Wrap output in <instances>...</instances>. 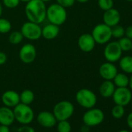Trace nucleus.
<instances>
[{
    "label": "nucleus",
    "instance_id": "obj_1",
    "mask_svg": "<svg viewBox=\"0 0 132 132\" xmlns=\"http://www.w3.org/2000/svg\"><path fill=\"white\" fill-rule=\"evenodd\" d=\"M47 7L41 0H30L25 7L26 16L29 21L40 24L46 19Z\"/></svg>",
    "mask_w": 132,
    "mask_h": 132
},
{
    "label": "nucleus",
    "instance_id": "obj_2",
    "mask_svg": "<svg viewBox=\"0 0 132 132\" xmlns=\"http://www.w3.org/2000/svg\"><path fill=\"white\" fill-rule=\"evenodd\" d=\"M46 18L50 23L61 26L67 20V11L57 3H53L47 8Z\"/></svg>",
    "mask_w": 132,
    "mask_h": 132
},
{
    "label": "nucleus",
    "instance_id": "obj_3",
    "mask_svg": "<svg viewBox=\"0 0 132 132\" xmlns=\"http://www.w3.org/2000/svg\"><path fill=\"white\" fill-rule=\"evenodd\" d=\"M75 111L74 105L68 101L62 100L57 103L53 108V114L57 121L69 120L73 115Z\"/></svg>",
    "mask_w": 132,
    "mask_h": 132
},
{
    "label": "nucleus",
    "instance_id": "obj_4",
    "mask_svg": "<svg viewBox=\"0 0 132 132\" xmlns=\"http://www.w3.org/2000/svg\"><path fill=\"white\" fill-rule=\"evenodd\" d=\"M15 120L21 124H30L34 118V112L30 105L20 103L13 107Z\"/></svg>",
    "mask_w": 132,
    "mask_h": 132
},
{
    "label": "nucleus",
    "instance_id": "obj_5",
    "mask_svg": "<svg viewBox=\"0 0 132 132\" xmlns=\"http://www.w3.org/2000/svg\"><path fill=\"white\" fill-rule=\"evenodd\" d=\"M76 102L79 106L86 109H90L96 106L97 103L96 95L89 89H81L76 94Z\"/></svg>",
    "mask_w": 132,
    "mask_h": 132
},
{
    "label": "nucleus",
    "instance_id": "obj_6",
    "mask_svg": "<svg viewBox=\"0 0 132 132\" xmlns=\"http://www.w3.org/2000/svg\"><path fill=\"white\" fill-rule=\"evenodd\" d=\"M92 36L98 44H105L110 42L112 38L111 27L105 23H99L94 27L92 31Z\"/></svg>",
    "mask_w": 132,
    "mask_h": 132
},
{
    "label": "nucleus",
    "instance_id": "obj_7",
    "mask_svg": "<svg viewBox=\"0 0 132 132\" xmlns=\"http://www.w3.org/2000/svg\"><path fill=\"white\" fill-rule=\"evenodd\" d=\"M105 118L104 113L99 108H90L82 116V121L85 125L90 127H95L101 124Z\"/></svg>",
    "mask_w": 132,
    "mask_h": 132
},
{
    "label": "nucleus",
    "instance_id": "obj_8",
    "mask_svg": "<svg viewBox=\"0 0 132 132\" xmlns=\"http://www.w3.org/2000/svg\"><path fill=\"white\" fill-rule=\"evenodd\" d=\"M41 30L40 24L28 20L22 25L20 32L24 38L30 40H37L41 37Z\"/></svg>",
    "mask_w": 132,
    "mask_h": 132
},
{
    "label": "nucleus",
    "instance_id": "obj_9",
    "mask_svg": "<svg viewBox=\"0 0 132 132\" xmlns=\"http://www.w3.org/2000/svg\"><path fill=\"white\" fill-rule=\"evenodd\" d=\"M122 50L117 41L108 42L104 48L103 55L106 60L109 62L114 63L120 60L122 57Z\"/></svg>",
    "mask_w": 132,
    "mask_h": 132
},
{
    "label": "nucleus",
    "instance_id": "obj_10",
    "mask_svg": "<svg viewBox=\"0 0 132 132\" xmlns=\"http://www.w3.org/2000/svg\"><path fill=\"white\" fill-rule=\"evenodd\" d=\"M112 98L115 104L125 106L130 103L132 100V93L127 87H117Z\"/></svg>",
    "mask_w": 132,
    "mask_h": 132
},
{
    "label": "nucleus",
    "instance_id": "obj_11",
    "mask_svg": "<svg viewBox=\"0 0 132 132\" xmlns=\"http://www.w3.org/2000/svg\"><path fill=\"white\" fill-rule=\"evenodd\" d=\"M19 57L24 64L32 63L37 57L36 47L31 44H26L23 45L19 52Z\"/></svg>",
    "mask_w": 132,
    "mask_h": 132
},
{
    "label": "nucleus",
    "instance_id": "obj_12",
    "mask_svg": "<svg viewBox=\"0 0 132 132\" xmlns=\"http://www.w3.org/2000/svg\"><path fill=\"white\" fill-rule=\"evenodd\" d=\"M96 44V43L91 34H83L79 36L78 39V46L79 49L85 53H89L93 51Z\"/></svg>",
    "mask_w": 132,
    "mask_h": 132
},
{
    "label": "nucleus",
    "instance_id": "obj_13",
    "mask_svg": "<svg viewBox=\"0 0 132 132\" xmlns=\"http://www.w3.org/2000/svg\"><path fill=\"white\" fill-rule=\"evenodd\" d=\"M117 72H118L116 65L113 63L109 61L103 63L99 69L100 76L104 80H113Z\"/></svg>",
    "mask_w": 132,
    "mask_h": 132
},
{
    "label": "nucleus",
    "instance_id": "obj_14",
    "mask_svg": "<svg viewBox=\"0 0 132 132\" xmlns=\"http://www.w3.org/2000/svg\"><path fill=\"white\" fill-rule=\"evenodd\" d=\"M37 120L40 125L46 128L54 127L57 121L53 113L49 111H41L40 113H39Z\"/></svg>",
    "mask_w": 132,
    "mask_h": 132
},
{
    "label": "nucleus",
    "instance_id": "obj_15",
    "mask_svg": "<svg viewBox=\"0 0 132 132\" xmlns=\"http://www.w3.org/2000/svg\"><path fill=\"white\" fill-rule=\"evenodd\" d=\"M103 20V23H105L106 25L110 27H113L120 23V12L114 8L104 11Z\"/></svg>",
    "mask_w": 132,
    "mask_h": 132
},
{
    "label": "nucleus",
    "instance_id": "obj_16",
    "mask_svg": "<svg viewBox=\"0 0 132 132\" xmlns=\"http://www.w3.org/2000/svg\"><path fill=\"white\" fill-rule=\"evenodd\" d=\"M2 102L4 106L13 108L20 103V94L14 90H7L2 95Z\"/></svg>",
    "mask_w": 132,
    "mask_h": 132
},
{
    "label": "nucleus",
    "instance_id": "obj_17",
    "mask_svg": "<svg viewBox=\"0 0 132 132\" xmlns=\"http://www.w3.org/2000/svg\"><path fill=\"white\" fill-rule=\"evenodd\" d=\"M15 121L13 110L8 106L0 107V124L10 126Z\"/></svg>",
    "mask_w": 132,
    "mask_h": 132
},
{
    "label": "nucleus",
    "instance_id": "obj_18",
    "mask_svg": "<svg viewBox=\"0 0 132 132\" xmlns=\"http://www.w3.org/2000/svg\"><path fill=\"white\" fill-rule=\"evenodd\" d=\"M59 32V26L54 25L53 23H48L42 28L41 37L46 40H54L58 36Z\"/></svg>",
    "mask_w": 132,
    "mask_h": 132
},
{
    "label": "nucleus",
    "instance_id": "obj_19",
    "mask_svg": "<svg viewBox=\"0 0 132 132\" xmlns=\"http://www.w3.org/2000/svg\"><path fill=\"white\" fill-rule=\"evenodd\" d=\"M116 86L112 80H104L100 86V93L104 98L112 97Z\"/></svg>",
    "mask_w": 132,
    "mask_h": 132
},
{
    "label": "nucleus",
    "instance_id": "obj_20",
    "mask_svg": "<svg viewBox=\"0 0 132 132\" xmlns=\"http://www.w3.org/2000/svg\"><path fill=\"white\" fill-rule=\"evenodd\" d=\"M119 66L125 73L132 74V56L127 55L121 57L119 60Z\"/></svg>",
    "mask_w": 132,
    "mask_h": 132
},
{
    "label": "nucleus",
    "instance_id": "obj_21",
    "mask_svg": "<svg viewBox=\"0 0 132 132\" xmlns=\"http://www.w3.org/2000/svg\"><path fill=\"white\" fill-rule=\"evenodd\" d=\"M116 87H127L129 85V78L124 73H118L112 80Z\"/></svg>",
    "mask_w": 132,
    "mask_h": 132
},
{
    "label": "nucleus",
    "instance_id": "obj_22",
    "mask_svg": "<svg viewBox=\"0 0 132 132\" xmlns=\"http://www.w3.org/2000/svg\"><path fill=\"white\" fill-rule=\"evenodd\" d=\"M34 93L30 89H25L20 94V100L21 103L30 105L34 100Z\"/></svg>",
    "mask_w": 132,
    "mask_h": 132
},
{
    "label": "nucleus",
    "instance_id": "obj_23",
    "mask_svg": "<svg viewBox=\"0 0 132 132\" xmlns=\"http://www.w3.org/2000/svg\"><path fill=\"white\" fill-rule=\"evenodd\" d=\"M23 36L22 34V33L20 31L18 30H15L13 32H12L10 36H9V41L10 44H13V45H17L19 44H20L23 40Z\"/></svg>",
    "mask_w": 132,
    "mask_h": 132
},
{
    "label": "nucleus",
    "instance_id": "obj_24",
    "mask_svg": "<svg viewBox=\"0 0 132 132\" xmlns=\"http://www.w3.org/2000/svg\"><path fill=\"white\" fill-rule=\"evenodd\" d=\"M12 29V24L10 20L5 18L0 17V34H5L10 32Z\"/></svg>",
    "mask_w": 132,
    "mask_h": 132
},
{
    "label": "nucleus",
    "instance_id": "obj_25",
    "mask_svg": "<svg viewBox=\"0 0 132 132\" xmlns=\"http://www.w3.org/2000/svg\"><path fill=\"white\" fill-rule=\"evenodd\" d=\"M117 42H118L119 46L121 48L122 51H130L132 40H130V39L127 38V37L123 36L121 38H120Z\"/></svg>",
    "mask_w": 132,
    "mask_h": 132
},
{
    "label": "nucleus",
    "instance_id": "obj_26",
    "mask_svg": "<svg viewBox=\"0 0 132 132\" xmlns=\"http://www.w3.org/2000/svg\"><path fill=\"white\" fill-rule=\"evenodd\" d=\"M125 113V110L124 106L115 104V106L112 108L111 110V114L113 118L115 119H120L123 117Z\"/></svg>",
    "mask_w": 132,
    "mask_h": 132
},
{
    "label": "nucleus",
    "instance_id": "obj_27",
    "mask_svg": "<svg viewBox=\"0 0 132 132\" xmlns=\"http://www.w3.org/2000/svg\"><path fill=\"white\" fill-rule=\"evenodd\" d=\"M57 132H71V123L68 121V120H60L57 124Z\"/></svg>",
    "mask_w": 132,
    "mask_h": 132
},
{
    "label": "nucleus",
    "instance_id": "obj_28",
    "mask_svg": "<svg viewBox=\"0 0 132 132\" xmlns=\"http://www.w3.org/2000/svg\"><path fill=\"white\" fill-rule=\"evenodd\" d=\"M111 32H112V37L114 38L120 39L124 36V28L118 24L111 27Z\"/></svg>",
    "mask_w": 132,
    "mask_h": 132
},
{
    "label": "nucleus",
    "instance_id": "obj_29",
    "mask_svg": "<svg viewBox=\"0 0 132 132\" xmlns=\"http://www.w3.org/2000/svg\"><path fill=\"white\" fill-rule=\"evenodd\" d=\"M98 6L102 10L106 11L113 8V0H98Z\"/></svg>",
    "mask_w": 132,
    "mask_h": 132
},
{
    "label": "nucleus",
    "instance_id": "obj_30",
    "mask_svg": "<svg viewBox=\"0 0 132 132\" xmlns=\"http://www.w3.org/2000/svg\"><path fill=\"white\" fill-rule=\"evenodd\" d=\"M20 0H3V4L8 9H15L20 4Z\"/></svg>",
    "mask_w": 132,
    "mask_h": 132
},
{
    "label": "nucleus",
    "instance_id": "obj_31",
    "mask_svg": "<svg viewBox=\"0 0 132 132\" xmlns=\"http://www.w3.org/2000/svg\"><path fill=\"white\" fill-rule=\"evenodd\" d=\"M56 3L65 9L72 7L76 3V0H56Z\"/></svg>",
    "mask_w": 132,
    "mask_h": 132
},
{
    "label": "nucleus",
    "instance_id": "obj_32",
    "mask_svg": "<svg viewBox=\"0 0 132 132\" xmlns=\"http://www.w3.org/2000/svg\"><path fill=\"white\" fill-rule=\"evenodd\" d=\"M17 132H36L33 127L29 126V124H22L20 127L18 128Z\"/></svg>",
    "mask_w": 132,
    "mask_h": 132
},
{
    "label": "nucleus",
    "instance_id": "obj_33",
    "mask_svg": "<svg viewBox=\"0 0 132 132\" xmlns=\"http://www.w3.org/2000/svg\"><path fill=\"white\" fill-rule=\"evenodd\" d=\"M124 35L127 38L132 40V25L128 26L124 29Z\"/></svg>",
    "mask_w": 132,
    "mask_h": 132
},
{
    "label": "nucleus",
    "instance_id": "obj_34",
    "mask_svg": "<svg viewBox=\"0 0 132 132\" xmlns=\"http://www.w3.org/2000/svg\"><path fill=\"white\" fill-rule=\"evenodd\" d=\"M6 61H7L6 54L3 51H0V65H3V64H6Z\"/></svg>",
    "mask_w": 132,
    "mask_h": 132
},
{
    "label": "nucleus",
    "instance_id": "obj_35",
    "mask_svg": "<svg viewBox=\"0 0 132 132\" xmlns=\"http://www.w3.org/2000/svg\"><path fill=\"white\" fill-rule=\"evenodd\" d=\"M127 123L128 127L132 130V112L130 113L127 117Z\"/></svg>",
    "mask_w": 132,
    "mask_h": 132
},
{
    "label": "nucleus",
    "instance_id": "obj_36",
    "mask_svg": "<svg viewBox=\"0 0 132 132\" xmlns=\"http://www.w3.org/2000/svg\"><path fill=\"white\" fill-rule=\"evenodd\" d=\"M0 132H10L9 126L0 124Z\"/></svg>",
    "mask_w": 132,
    "mask_h": 132
},
{
    "label": "nucleus",
    "instance_id": "obj_37",
    "mask_svg": "<svg viewBox=\"0 0 132 132\" xmlns=\"http://www.w3.org/2000/svg\"><path fill=\"white\" fill-rule=\"evenodd\" d=\"M128 86L130 87V89L132 91V74H131L130 77L129 78V85H128Z\"/></svg>",
    "mask_w": 132,
    "mask_h": 132
},
{
    "label": "nucleus",
    "instance_id": "obj_38",
    "mask_svg": "<svg viewBox=\"0 0 132 132\" xmlns=\"http://www.w3.org/2000/svg\"><path fill=\"white\" fill-rule=\"evenodd\" d=\"M76 2H78L79 3H86L89 2V0H76Z\"/></svg>",
    "mask_w": 132,
    "mask_h": 132
},
{
    "label": "nucleus",
    "instance_id": "obj_39",
    "mask_svg": "<svg viewBox=\"0 0 132 132\" xmlns=\"http://www.w3.org/2000/svg\"><path fill=\"white\" fill-rule=\"evenodd\" d=\"M3 5L0 2V17L2 16V14H3Z\"/></svg>",
    "mask_w": 132,
    "mask_h": 132
},
{
    "label": "nucleus",
    "instance_id": "obj_40",
    "mask_svg": "<svg viewBox=\"0 0 132 132\" xmlns=\"http://www.w3.org/2000/svg\"><path fill=\"white\" fill-rule=\"evenodd\" d=\"M29 1H30V0H20V2H23V3H28Z\"/></svg>",
    "mask_w": 132,
    "mask_h": 132
},
{
    "label": "nucleus",
    "instance_id": "obj_41",
    "mask_svg": "<svg viewBox=\"0 0 132 132\" xmlns=\"http://www.w3.org/2000/svg\"><path fill=\"white\" fill-rule=\"evenodd\" d=\"M118 132H130V131L127 130H120V131H118Z\"/></svg>",
    "mask_w": 132,
    "mask_h": 132
},
{
    "label": "nucleus",
    "instance_id": "obj_42",
    "mask_svg": "<svg viewBox=\"0 0 132 132\" xmlns=\"http://www.w3.org/2000/svg\"><path fill=\"white\" fill-rule=\"evenodd\" d=\"M41 1H43L44 3H47V2L51 1V0H41Z\"/></svg>",
    "mask_w": 132,
    "mask_h": 132
},
{
    "label": "nucleus",
    "instance_id": "obj_43",
    "mask_svg": "<svg viewBox=\"0 0 132 132\" xmlns=\"http://www.w3.org/2000/svg\"><path fill=\"white\" fill-rule=\"evenodd\" d=\"M125 1H127V2H129V3H131V2H132V0H125Z\"/></svg>",
    "mask_w": 132,
    "mask_h": 132
},
{
    "label": "nucleus",
    "instance_id": "obj_44",
    "mask_svg": "<svg viewBox=\"0 0 132 132\" xmlns=\"http://www.w3.org/2000/svg\"><path fill=\"white\" fill-rule=\"evenodd\" d=\"M130 105H131V110H132V100H131V101H130Z\"/></svg>",
    "mask_w": 132,
    "mask_h": 132
},
{
    "label": "nucleus",
    "instance_id": "obj_45",
    "mask_svg": "<svg viewBox=\"0 0 132 132\" xmlns=\"http://www.w3.org/2000/svg\"><path fill=\"white\" fill-rule=\"evenodd\" d=\"M130 51L132 52V44H131V48H130Z\"/></svg>",
    "mask_w": 132,
    "mask_h": 132
},
{
    "label": "nucleus",
    "instance_id": "obj_46",
    "mask_svg": "<svg viewBox=\"0 0 132 132\" xmlns=\"http://www.w3.org/2000/svg\"><path fill=\"white\" fill-rule=\"evenodd\" d=\"M130 132H132V130H131V131H130Z\"/></svg>",
    "mask_w": 132,
    "mask_h": 132
},
{
    "label": "nucleus",
    "instance_id": "obj_47",
    "mask_svg": "<svg viewBox=\"0 0 132 132\" xmlns=\"http://www.w3.org/2000/svg\"><path fill=\"white\" fill-rule=\"evenodd\" d=\"M44 132H46V131H44Z\"/></svg>",
    "mask_w": 132,
    "mask_h": 132
}]
</instances>
